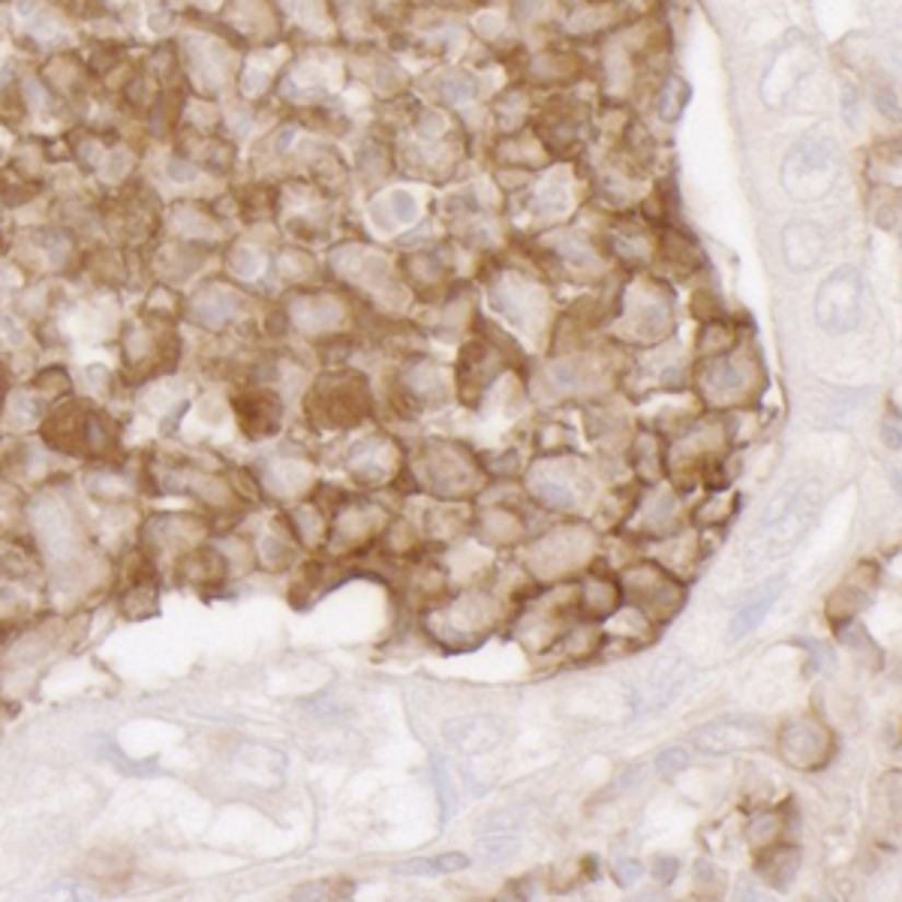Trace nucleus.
<instances>
[{"label":"nucleus","instance_id":"nucleus-16","mask_svg":"<svg viewBox=\"0 0 902 902\" xmlns=\"http://www.w3.org/2000/svg\"><path fill=\"white\" fill-rule=\"evenodd\" d=\"M593 544V536L587 532H577V527H563L551 532L548 539L541 541L536 548V557H532V565L539 572H563L569 565H575L584 553L589 551Z\"/></svg>","mask_w":902,"mask_h":902},{"label":"nucleus","instance_id":"nucleus-11","mask_svg":"<svg viewBox=\"0 0 902 902\" xmlns=\"http://www.w3.org/2000/svg\"><path fill=\"white\" fill-rule=\"evenodd\" d=\"M770 740L768 725L761 719H746V716H725V719L707 722L695 731V743L704 752H740V749H755Z\"/></svg>","mask_w":902,"mask_h":902},{"label":"nucleus","instance_id":"nucleus-18","mask_svg":"<svg viewBox=\"0 0 902 902\" xmlns=\"http://www.w3.org/2000/svg\"><path fill=\"white\" fill-rule=\"evenodd\" d=\"M349 469L352 476L367 484H383L391 472H395V448L388 440H364V443L352 452V460H349Z\"/></svg>","mask_w":902,"mask_h":902},{"label":"nucleus","instance_id":"nucleus-17","mask_svg":"<svg viewBox=\"0 0 902 902\" xmlns=\"http://www.w3.org/2000/svg\"><path fill=\"white\" fill-rule=\"evenodd\" d=\"M500 364L496 355L484 343H469L460 355V367H457V379H460V395L464 400H472V395H481L488 385L496 379Z\"/></svg>","mask_w":902,"mask_h":902},{"label":"nucleus","instance_id":"nucleus-36","mask_svg":"<svg viewBox=\"0 0 902 902\" xmlns=\"http://www.w3.org/2000/svg\"><path fill=\"white\" fill-rule=\"evenodd\" d=\"M232 268H235V274L253 277L259 271V256L250 247H238V250L232 253Z\"/></svg>","mask_w":902,"mask_h":902},{"label":"nucleus","instance_id":"nucleus-13","mask_svg":"<svg viewBox=\"0 0 902 902\" xmlns=\"http://www.w3.org/2000/svg\"><path fill=\"white\" fill-rule=\"evenodd\" d=\"M235 415L244 436L250 440H268L283 424V407L271 391H244L235 400Z\"/></svg>","mask_w":902,"mask_h":902},{"label":"nucleus","instance_id":"nucleus-41","mask_svg":"<svg viewBox=\"0 0 902 902\" xmlns=\"http://www.w3.org/2000/svg\"><path fill=\"white\" fill-rule=\"evenodd\" d=\"M106 168H108V172H106L108 178H118V175H124V168H127V154L115 151V154L108 156Z\"/></svg>","mask_w":902,"mask_h":902},{"label":"nucleus","instance_id":"nucleus-4","mask_svg":"<svg viewBox=\"0 0 902 902\" xmlns=\"http://www.w3.org/2000/svg\"><path fill=\"white\" fill-rule=\"evenodd\" d=\"M307 409L323 427H355L371 412V391L359 373H328L313 385Z\"/></svg>","mask_w":902,"mask_h":902},{"label":"nucleus","instance_id":"nucleus-21","mask_svg":"<svg viewBox=\"0 0 902 902\" xmlns=\"http://www.w3.org/2000/svg\"><path fill=\"white\" fill-rule=\"evenodd\" d=\"M445 737L448 743L455 749H464V752H481V749H491L496 740H500V728L493 725V719H457L455 725L445 728Z\"/></svg>","mask_w":902,"mask_h":902},{"label":"nucleus","instance_id":"nucleus-40","mask_svg":"<svg viewBox=\"0 0 902 902\" xmlns=\"http://www.w3.org/2000/svg\"><path fill=\"white\" fill-rule=\"evenodd\" d=\"M24 91H27V103H31V106L34 108L46 106V91H43L34 79H27V82H24Z\"/></svg>","mask_w":902,"mask_h":902},{"label":"nucleus","instance_id":"nucleus-31","mask_svg":"<svg viewBox=\"0 0 902 902\" xmlns=\"http://www.w3.org/2000/svg\"><path fill=\"white\" fill-rule=\"evenodd\" d=\"M780 830H782L780 816L764 812V816H755L752 821H749L746 833H749V842H752V845H770V842H776Z\"/></svg>","mask_w":902,"mask_h":902},{"label":"nucleus","instance_id":"nucleus-2","mask_svg":"<svg viewBox=\"0 0 902 902\" xmlns=\"http://www.w3.org/2000/svg\"><path fill=\"white\" fill-rule=\"evenodd\" d=\"M780 180L788 196L804 202H816L821 196H828L833 184L840 180V156L833 142L818 132L800 136L782 160Z\"/></svg>","mask_w":902,"mask_h":902},{"label":"nucleus","instance_id":"nucleus-3","mask_svg":"<svg viewBox=\"0 0 902 902\" xmlns=\"http://www.w3.org/2000/svg\"><path fill=\"white\" fill-rule=\"evenodd\" d=\"M43 440L60 455H108L115 448V431L106 419L94 415L79 400H63L48 412Z\"/></svg>","mask_w":902,"mask_h":902},{"label":"nucleus","instance_id":"nucleus-22","mask_svg":"<svg viewBox=\"0 0 902 902\" xmlns=\"http://www.w3.org/2000/svg\"><path fill=\"white\" fill-rule=\"evenodd\" d=\"M782 593V581H773V584H768V587L761 589L758 596H752V599L746 601L740 611L734 613L731 620V629H728V637L731 641H740V637H746L752 629H758L761 625V620L768 617V611L773 608V601H776V596Z\"/></svg>","mask_w":902,"mask_h":902},{"label":"nucleus","instance_id":"nucleus-43","mask_svg":"<svg viewBox=\"0 0 902 902\" xmlns=\"http://www.w3.org/2000/svg\"><path fill=\"white\" fill-rule=\"evenodd\" d=\"M3 395H7V376L0 371V407H3Z\"/></svg>","mask_w":902,"mask_h":902},{"label":"nucleus","instance_id":"nucleus-25","mask_svg":"<svg viewBox=\"0 0 902 902\" xmlns=\"http://www.w3.org/2000/svg\"><path fill=\"white\" fill-rule=\"evenodd\" d=\"M262 481L277 493H298L311 481V469L301 460H268L262 469Z\"/></svg>","mask_w":902,"mask_h":902},{"label":"nucleus","instance_id":"nucleus-12","mask_svg":"<svg viewBox=\"0 0 902 902\" xmlns=\"http://www.w3.org/2000/svg\"><path fill=\"white\" fill-rule=\"evenodd\" d=\"M698 388L707 397V403L728 407L749 395L752 376L746 364H737V359H713L698 371Z\"/></svg>","mask_w":902,"mask_h":902},{"label":"nucleus","instance_id":"nucleus-29","mask_svg":"<svg viewBox=\"0 0 902 902\" xmlns=\"http://www.w3.org/2000/svg\"><path fill=\"white\" fill-rule=\"evenodd\" d=\"M544 383L551 388L553 395H565V391H577L581 385L587 383V371L577 367V364H569V361H557L544 371Z\"/></svg>","mask_w":902,"mask_h":902},{"label":"nucleus","instance_id":"nucleus-39","mask_svg":"<svg viewBox=\"0 0 902 902\" xmlns=\"http://www.w3.org/2000/svg\"><path fill=\"white\" fill-rule=\"evenodd\" d=\"M168 178L172 180H190L192 178V166H187L184 160H168Z\"/></svg>","mask_w":902,"mask_h":902},{"label":"nucleus","instance_id":"nucleus-7","mask_svg":"<svg viewBox=\"0 0 902 902\" xmlns=\"http://www.w3.org/2000/svg\"><path fill=\"white\" fill-rule=\"evenodd\" d=\"M623 593L629 605H635L637 611L647 620H668L677 608L683 605V587L673 581L668 572H661L656 565H635L623 577Z\"/></svg>","mask_w":902,"mask_h":902},{"label":"nucleus","instance_id":"nucleus-23","mask_svg":"<svg viewBox=\"0 0 902 902\" xmlns=\"http://www.w3.org/2000/svg\"><path fill=\"white\" fill-rule=\"evenodd\" d=\"M376 532V512L367 503H352L343 505L337 512V529L335 539L347 541V544H361Z\"/></svg>","mask_w":902,"mask_h":902},{"label":"nucleus","instance_id":"nucleus-10","mask_svg":"<svg viewBox=\"0 0 902 902\" xmlns=\"http://www.w3.org/2000/svg\"><path fill=\"white\" fill-rule=\"evenodd\" d=\"M584 491L587 484L577 476V467L565 460H539L529 472V493L551 508H572Z\"/></svg>","mask_w":902,"mask_h":902},{"label":"nucleus","instance_id":"nucleus-27","mask_svg":"<svg viewBox=\"0 0 902 902\" xmlns=\"http://www.w3.org/2000/svg\"><path fill=\"white\" fill-rule=\"evenodd\" d=\"M407 395L412 397L415 403H440L445 395V388L433 367H427V364H415L412 371H407Z\"/></svg>","mask_w":902,"mask_h":902},{"label":"nucleus","instance_id":"nucleus-26","mask_svg":"<svg viewBox=\"0 0 902 902\" xmlns=\"http://www.w3.org/2000/svg\"><path fill=\"white\" fill-rule=\"evenodd\" d=\"M577 596H581V608L589 613V617H608L613 613V608L620 605V589L611 581H601V577H593V581H584L577 587Z\"/></svg>","mask_w":902,"mask_h":902},{"label":"nucleus","instance_id":"nucleus-15","mask_svg":"<svg viewBox=\"0 0 902 902\" xmlns=\"http://www.w3.org/2000/svg\"><path fill=\"white\" fill-rule=\"evenodd\" d=\"M878 572L876 565H857L852 575L845 577L840 589L830 596L828 601V617L836 625H845L854 613L860 611L864 605H869L872 593H876Z\"/></svg>","mask_w":902,"mask_h":902},{"label":"nucleus","instance_id":"nucleus-1","mask_svg":"<svg viewBox=\"0 0 902 902\" xmlns=\"http://www.w3.org/2000/svg\"><path fill=\"white\" fill-rule=\"evenodd\" d=\"M818 505H821V491H818L816 481H788L782 491H776L746 541L749 563L755 565L780 560L792 548H797L809 527L816 524Z\"/></svg>","mask_w":902,"mask_h":902},{"label":"nucleus","instance_id":"nucleus-38","mask_svg":"<svg viewBox=\"0 0 902 902\" xmlns=\"http://www.w3.org/2000/svg\"><path fill=\"white\" fill-rule=\"evenodd\" d=\"M391 204H395V211L400 220H412V214H415V202L409 199V192H395V196H391Z\"/></svg>","mask_w":902,"mask_h":902},{"label":"nucleus","instance_id":"nucleus-24","mask_svg":"<svg viewBox=\"0 0 902 902\" xmlns=\"http://www.w3.org/2000/svg\"><path fill=\"white\" fill-rule=\"evenodd\" d=\"M292 319H295V325H298L301 331L319 335V331L335 328L337 319H340V307L328 298H301L295 301V307H292Z\"/></svg>","mask_w":902,"mask_h":902},{"label":"nucleus","instance_id":"nucleus-37","mask_svg":"<svg viewBox=\"0 0 902 902\" xmlns=\"http://www.w3.org/2000/svg\"><path fill=\"white\" fill-rule=\"evenodd\" d=\"M641 864H635V860H617L613 864V876H617V885H623V888H629V885H635L637 878H641Z\"/></svg>","mask_w":902,"mask_h":902},{"label":"nucleus","instance_id":"nucleus-6","mask_svg":"<svg viewBox=\"0 0 902 902\" xmlns=\"http://www.w3.org/2000/svg\"><path fill=\"white\" fill-rule=\"evenodd\" d=\"M864 274L857 268L830 271L816 295V319L828 335H845L860 323L864 313Z\"/></svg>","mask_w":902,"mask_h":902},{"label":"nucleus","instance_id":"nucleus-19","mask_svg":"<svg viewBox=\"0 0 902 902\" xmlns=\"http://www.w3.org/2000/svg\"><path fill=\"white\" fill-rule=\"evenodd\" d=\"M238 295L226 286H208L190 301V316L204 328H220L238 311Z\"/></svg>","mask_w":902,"mask_h":902},{"label":"nucleus","instance_id":"nucleus-42","mask_svg":"<svg viewBox=\"0 0 902 902\" xmlns=\"http://www.w3.org/2000/svg\"><path fill=\"white\" fill-rule=\"evenodd\" d=\"M36 12H39V3H36V0H19V15H22L24 22H31Z\"/></svg>","mask_w":902,"mask_h":902},{"label":"nucleus","instance_id":"nucleus-33","mask_svg":"<svg viewBox=\"0 0 902 902\" xmlns=\"http://www.w3.org/2000/svg\"><path fill=\"white\" fill-rule=\"evenodd\" d=\"M677 84H680V79H673L668 87H665V94H661V118L665 120H677L680 118V112H683V106L689 103V87H680V94H677Z\"/></svg>","mask_w":902,"mask_h":902},{"label":"nucleus","instance_id":"nucleus-9","mask_svg":"<svg viewBox=\"0 0 902 902\" xmlns=\"http://www.w3.org/2000/svg\"><path fill=\"white\" fill-rule=\"evenodd\" d=\"M780 755L785 764L797 770H818L833 752V737L824 725L812 719L785 722L776 737Z\"/></svg>","mask_w":902,"mask_h":902},{"label":"nucleus","instance_id":"nucleus-5","mask_svg":"<svg viewBox=\"0 0 902 902\" xmlns=\"http://www.w3.org/2000/svg\"><path fill=\"white\" fill-rule=\"evenodd\" d=\"M816 67V46L804 34H788L770 55L768 70L761 79V99L768 106H785L794 91L800 87V82L812 75Z\"/></svg>","mask_w":902,"mask_h":902},{"label":"nucleus","instance_id":"nucleus-8","mask_svg":"<svg viewBox=\"0 0 902 902\" xmlns=\"http://www.w3.org/2000/svg\"><path fill=\"white\" fill-rule=\"evenodd\" d=\"M421 472H424V481L431 484L433 491L445 493V496L467 493L479 484V469L469 460L467 452H460L457 445L448 443H436L424 452Z\"/></svg>","mask_w":902,"mask_h":902},{"label":"nucleus","instance_id":"nucleus-32","mask_svg":"<svg viewBox=\"0 0 902 902\" xmlns=\"http://www.w3.org/2000/svg\"><path fill=\"white\" fill-rule=\"evenodd\" d=\"M737 496H713V500H707V503L701 505L695 512V517L701 520V524H710V527H716V524H722L725 517L731 515L734 508H737Z\"/></svg>","mask_w":902,"mask_h":902},{"label":"nucleus","instance_id":"nucleus-34","mask_svg":"<svg viewBox=\"0 0 902 902\" xmlns=\"http://www.w3.org/2000/svg\"><path fill=\"white\" fill-rule=\"evenodd\" d=\"M677 872H680V860H677V857H671V854H659V857H653L649 876L656 878L659 885H671L673 878H677Z\"/></svg>","mask_w":902,"mask_h":902},{"label":"nucleus","instance_id":"nucleus-30","mask_svg":"<svg viewBox=\"0 0 902 902\" xmlns=\"http://www.w3.org/2000/svg\"><path fill=\"white\" fill-rule=\"evenodd\" d=\"M440 91H443L448 103L464 106V103H469L476 96V82L469 79L467 72H452V75H445L443 82H440Z\"/></svg>","mask_w":902,"mask_h":902},{"label":"nucleus","instance_id":"nucleus-35","mask_svg":"<svg viewBox=\"0 0 902 902\" xmlns=\"http://www.w3.org/2000/svg\"><path fill=\"white\" fill-rule=\"evenodd\" d=\"M686 764H689V752L680 746H671L656 758V770H661V773H677V770H686Z\"/></svg>","mask_w":902,"mask_h":902},{"label":"nucleus","instance_id":"nucleus-28","mask_svg":"<svg viewBox=\"0 0 902 902\" xmlns=\"http://www.w3.org/2000/svg\"><path fill=\"white\" fill-rule=\"evenodd\" d=\"M469 857L460 852L440 854V857H427V860H412V864L400 866V872L409 876H443V872H457V869H467Z\"/></svg>","mask_w":902,"mask_h":902},{"label":"nucleus","instance_id":"nucleus-14","mask_svg":"<svg viewBox=\"0 0 902 902\" xmlns=\"http://www.w3.org/2000/svg\"><path fill=\"white\" fill-rule=\"evenodd\" d=\"M782 256L797 274L812 271L824 256V232L812 220H792L782 229Z\"/></svg>","mask_w":902,"mask_h":902},{"label":"nucleus","instance_id":"nucleus-20","mask_svg":"<svg viewBox=\"0 0 902 902\" xmlns=\"http://www.w3.org/2000/svg\"><path fill=\"white\" fill-rule=\"evenodd\" d=\"M797 866H800V852L794 845H773L770 842L768 852L758 857V872L764 876L770 888L788 890V885L797 876Z\"/></svg>","mask_w":902,"mask_h":902}]
</instances>
